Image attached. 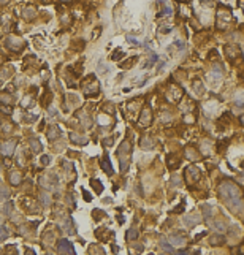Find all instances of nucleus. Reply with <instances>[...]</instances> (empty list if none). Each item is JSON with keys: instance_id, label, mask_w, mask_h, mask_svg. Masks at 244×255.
Instances as JSON below:
<instances>
[{"instance_id": "nucleus-1", "label": "nucleus", "mask_w": 244, "mask_h": 255, "mask_svg": "<svg viewBox=\"0 0 244 255\" xmlns=\"http://www.w3.org/2000/svg\"><path fill=\"white\" fill-rule=\"evenodd\" d=\"M219 195L224 200V203L232 209V211H238L239 217H241V209H242V200H241V192L238 187L233 185V182H222L219 187Z\"/></svg>"}, {"instance_id": "nucleus-2", "label": "nucleus", "mask_w": 244, "mask_h": 255, "mask_svg": "<svg viewBox=\"0 0 244 255\" xmlns=\"http://www.w3.org/2000/svg\"><path fill=\"white\" fill-rule=\"evenodd\" d=\"M116 154H117V158L120 160V171H127L129 162H130V155H132V143L127 141V140L122 141Z\"/></svg>"}, {"instance_id": "nucleus-3", "label": "nucleus", "mask_w": 244, "mask_h": 255, "mask_svg": "<svg viewBox=\"0 0 244 255\" xmlns=\"http://www.w3.org/2000/svg\"><path fill=\"white\" fill-rule=\"evenodd\" d=\"M200 176H201V173H200V170H198L195 165L187 166L185 171H184V179H185L187 184H194V182H197V181L200 179Z\"/></svg>"}, {"instance_id": "nucleus-4", "label": "nucleus", "mask_w": 244, "mask_h": 255, "mask_svg": "<svg viewBox=\"0 0 244 255\" xmlns=\"http://www.w3.org/2000/svg\"><path fill=\"white\" fill-rule=\"evenodd\" d=\"M151 122H152V113H151V108H149V106H144L143 111H141V116H140L138 124H140L141 127L146 128V127L151 125Z\"/></svg>"}, {"instance_id": "nucleus-5", "label": "nucleus", "mask_w": 244, "mask_h": 255, "mask_svg": "<svg viewBox=\"0 0 244 255\" xmlns=\"http://www.w3.org/2000/svg\"><path fill=\"white\" fill-rule=\"evenodd\" d=\"M232 22V15H230V11L228 10H219V27L225 29L228 27V24Z\"/></svg>"}, {"instance_id": "nucleus-6", "label": "nucleus", "mask_w": 244, "mask_h": 255, "mask_svg": "<svg viewBox=\"0 0 244 255\" xmlns=\"http://www.w3.org/2000/svg\"><path fill=\"white\" fill-rule=\"evenodd\" d=\"M57 250L60 253H75V249L72 246L70 241H67V239H60L59 243H57Z\"/></svg>"}, {"instance_id": "nucleus-7", "label": "nucleus", "mask_w": 244, "mask_h": 255, "mask_svg": "<svg viewBox=\"0 0 244 255\" xmlns=\"http://www.w3.org/2000/svg\"><path fill=\"white\" fill-rule=\"evenodd\" d=\"M7 48L8 49H11V51H15V52H18V48H22L24 46V43H22V40H19V38H15V37H10V38H7Z\"/></svg>"}, {"instance_id": "nucleus-8", "label": "nucleus", "mask_w": 244, "mask_h": 255, "mask_svg": "<svg viewBox=\"0 0 244 255\" xmlns=\"http://www.w3.org/2000/svg\"><path fill=\"white\" fill-rule=\"evenodd\" d=\"M102 168H103V171L108 174V176H113V174H114V170H113V166H111V162H110V157H108V154H105V155L102 157Z\"/></svg>"}, {"instance_id": "nucleus-9", "label": "nucleus", "mask_w": 244, "mask_h": 255, "mask_svg": "<svg viewBox=\"0 0 244 255\" xmlns=\"http://www.w3.org/2000/svg\"><path fill=\"white\" fill-rule=\"evenodd\" d=\"M16 140H11V141H7L2 144V154L3 155H11L13 152H15V147H16Z\"/></svg>"}, {"instance_id": "nucleus-10", "label": "nucleus", "mask_w": 244, "mask_h": 255, "mask_svg": "<svg viewBox=\"0 0 244 255\" xmlns=\"http://www.w3.org/2000/svg\"><path fill=\"white\" fill-rule=\"evenodd\" d=\"M29 146H30V151H32L33 154H38V152L43 151L41 143H40L37 138H30V140H29Z\"/></svg>"}, {"instance_id": "nucleus-11", "label": "nucleus", "mask_w": 244, "mask_h": 255, "mask_svg": "<svg viewBox=\"0 0 244 255\" xmlns=\"http://www.w3.org/2000/svg\"><path fill=\"white\" fill-rule=\"evenodd\" d=\"M167 162H168V168H170V170H176V168L179 166V163H181V158L176 157V155H173V154H170V155L167 157Z\"/></svg>"}, {"instance_id": "nucleus-12", "label": "nucleus", "mask_w": 244, "mask_h": 255, "mask_svg": "<svg viewBox=\"0 0 244 255\" xmlns=\"http://www.w3.org/2000/svg\"><path fill=\"white\" fill-rule=\"evenodd\" d=\"M10 182L13 185H19L22 182V173L21 171H13L10 173Z\"/></svg>"}, {"instance_id": "nucleus-13", "label": "nucleus", "mask_w": 244, "mask_h": 255, "mask_svg": "<svg viewBox=\"0 0 244 255\" xmlns=\"http://www.w3.org/2000/svg\"><path fill=\"white\" fill-rule=\"evenodd\" d=\"M201 219H200V216L198 214H195V212H192L190 216H185L184 217V223L185 225H189V227H192V225H195V223H198Z\"/></svg>"}, {"instance_id": "nucleus-14", "label": "nucleus", "mask_w": 244, "mask_h": 255, "mask_svg": "<svg viewBox=\"0 0 244 255\" xmlns=\"http://www.w3.org/2000/svg\"><path fill=\"white\" fill-rule=\"evenodd\" d=\"M70 141H72L73 144H79V146H84V144H87V140H86L84 136H79V135H76V133H70Z\"/></svg>"}, {"instance_id": "nucleus-15", "label": "nucleus", "mask_w": 244, "mask_h": 255, "mask_svg": "<svg viewBox=\"0 0 244 255\" xmlns=\"http://www.w3.org/2000/svg\"><path fill=\"white\" fill-rule=\"evenodd\" d=\"M185 157L189 160H198L201 155L198 154V151L195 149V147H187V149H185Z\"/></svg>"}, {"instance_id": "nucleus-16", "label": "nucleus", "mask_w": 244, "mask_h": 255, "mask_svg": "<svg viewBox=\"0 0 244 255\" xmlns=\"http://www.w3.org/2000/svg\"><path fill=\"white\" fill-rule=\"evenodd\" d=\"M59 136H60L59 127H57V125H51V128H49V132H48V138H49V140H56V138H59Z\"/></svg>"}, {"instance_id": "nucleus-17", "label": "nucleus", "mask_w": 244, "mask_h": 255, "mask_svg": "<svg viewBox=\"0 0 244 255\" xmlns=\"http://www.w3.org/2000/svg\"><path fill=\"white\" fill-rule=\"evenodd\" d=\"M224 236H220V235H214V236H211L209 238V244L211 246H222L224 244Z\"/></svg>"}, {"instance_id": "nucleus-18", "label": "nucleus", "mask_w": 244, "mask_h": 255, "mask_svg": "<svg viewBox=\"0 0 244 255\" xmlns=\"http://www.w3.org/2000/svg\"><path fill=\"white\" fill-rule=\"evenodd\" d=\"M65 231L68 233V235H75V233H76L75 225H73V219H72V217H68V219L65 220Z\"/></svg>"}, {"instance_id": "nucleus-19", "label": "nucleus", "mask_w": 244, "mask_h": 255, "mask_svg": "<svg viewBox=\"0 0 244 255\" xmlns=\"http://www.w3.org/2000/svg\"><path fill=\"white\" fill-rule=\"evenodd\" d=\"M90 185H92V189L95 190L97 195H100L103 192V185H102V182L98 179H90Z\"/></svg>"}, {"instance_id": "nucleus-20", "label": "nucleus", "mask_w": 244, "mask_h": 255, "mask_svg": "<svg viewBox=\"0 0 244 255\" xmlns=\"http://www.w3.org/2000/svg\"><path fill=\"white\" fill-rule=\"evenodd\" d=\"M170 13H171V8L167 6V5H163V6H160V10H159V13L155 15V18L160 19V18H163V16H168Z\"/></svg>"}, {"instance_id": "nucleus-21", "label": "nucleus", "mask_w": 244, "mask_h": 255, "mask_svg": "<svg viewBox=\"0 0 244 255\" xmlns=\"http://www.w3.org/2000/svg\"><path fill=\"white\" fill-rule=\"evenodd\" d=\"M40 200H41V203L45 206H49L51 205V197H49V193L46 190H41V193H40Z\"/></svg>"}, {"instance_id": "nucleus-22", "label": "nucleus", "mask_w": 244, "mask_h": 255, "mask_svg": "<svg viewBox=\"0 0 244 255\" xmlns=\"http://www.w3.org/2000/svg\"><path fill=\"white\" fill-rule=\"evenodd\" d=\"M141 147H143V149H152V147H154V141L151 140V138H143L141 140Z\"/></svg>"}, {"instance_id": "nucleus-23", "label": "nucleus", "mask_w": 244, "mask_h": 255, "mask_svg": "<svg viewBox=\"0 0 244 255\" xmlns=\"http://www.w3.org/2000/svg\"><path fill=\"white\" fill-rule=\"evenodd\" d=\"M11 211H13V203H11V201H7L5 206H3V209H2L3 216H5V217H8L10 214H11Z\"/></svg>"}, {"instance_id": "nucleus-24", "label": "nucleus", "mask_w": 244, "mask_h": 255, "mask_svg": "<svg viewBox=\"0 0 244 255\" xmlns=\"http://www.w3.org/2000/svg\"><path fill=\"white\" fill-rule=\"evenodd\" d=\"M137 60H138V57H132V59L122 62V63H119V65H120V68H130V67H133V62H137Z\"/></svg>"}, {"instance_id": "nucleus-25", "label": "nucleus", "mask_w": 244, "mask_h": 255, "mask_svg": "<svg viewBox=\"0 0 244 255\" xmlns=\"http://www.w3.org/2000/svg\"><path fill=\"white\" fill-rule=\"evenodd\" d=\"M160 246H162V249H163L165 252H176V250H174V247H173L171 244H168L167 241H163V239L160 241Z\"/></svg>"}, {"instance_id": "nucleus-26", "label": "nucleus", "mask_w": 244, "mask_h": 255, "mask_svg": "<svg viewBox=\"0 0 244 255\" xmlns=\"http://www.w3.org/2000/svg\"><path fill=\"white\" fill-rule=\"evenodd\" d=\"M124 56H125V54H124V51H120V49H116V51L113 52V54H111V59L117 62L119 59H122V57H124Z\"/></svg>"}, {"instance_id": "nucleus-27", "label": "nucleus", "mask_w": 244, "mask_h": 255, "mask_svg": "<svg viewBox=\"0 0 244 255\" xmlns=\"http://www.w3.org/2000/svg\"><path fill=\"white\" fill-rule=\"evenodd\" d=\"M24 13H25V15H24L25 19H33V18H35V10H33V8H25Z\"/></svg>"}, {"instance_id": "nucleus-28", "label": "nucleus", "mask_w": 244, "mask_h": 255, "mask_svg": "<svg viewBox=\"0 0 244 255\" xmlns=\"http://www.w3.org/2000/svg\"><path fill=\"white\" fill-rule=\"evenodd\" d=\"M103 216H105V212L100 211V209H94V211H92V217H94V220H100Z\"/></svg>"}, {"instance_id": "nucleus-29", "label": "nucleus", "mask_w": 244, "mask_h": 255, "mask_svg": "<svg viewBox=\"0 0 244 255\" xmlns=\"http://www.w3.org/2000/svg\"><path fill=\"white\" fill-rule=\"evenodd\" d=\"M170 239H171V244H174V246H179V244H182V243H184V239H182V238H179V236H176V235H171V236H170Z\"/></svg>"}, {"instance_id": "nucleus-30", "label": "nucleus", "mask_w": 244, "mask_h": 255, "mask_svg": "<svg viewBox=\"0 0 244 255\" xmlns=\"http://www.w3.org/2000/svg\"><path fill=\"white\" fill-rule=\"evenodd\" d=\"M138 238V230L137 228H132V230L127 233V239H137Z\"/></svg>"}, {"instance_id": "nucleus-31", "label": "nucleus", "mask_w": 244, "mask_h": 255, "mask_svg": "<svg viewBox=\"0 0 244 255\" xmlns=\"http://www.w3.org/2000/svg\"><path fill=\"white\" fill-rule=\"evenodd\" d=\"M8 197H10V190L8 189H0V201H3Z\"/></svg>"}, {"instance_id": "nucleus-32", "label": "nucleus", "mask_w": 244, "mask_h": 255, "mask_svg": "<svg viewBox=\"0 0 244 255\" xmlns=\"http://www.w3.org/2000/svg\"><path fill=\"white\" fill-rule=\"evenodd\" d=\"M40 162H41V165H43V166H48V165H49V162H51V157H49V155H41V158H40Z\"/></svg>"}, {"instance_id": "nucleus-33", "label": "nucleus", "mask_w": 244, "mask_h": 255, "mask_svg": "<svg viewBox=\"0 0 244 255\" xmlns=\"http://www.w3.org/2000/svg\"><path fill=\"white\" fill-rule=\"evenodd\" d=\"M8 238V231L5 230V227H0V241H5Z\"/></svg>"}, {"instance_id": "nucleus-34", "label": "nucleus", "mask_w": 244, "mask_h": 255, "mask_svg": "<svg viewBox=\"0 0 244 255\" xmlns=\"http://www.w3.org/2000/svg\"><path fill=\"white\" fill-rule=\"evenodd\" d=\"M0 111H2V113H5L7 116H10L11 113H13V108H11V106H0Z\"/></svg>"}, {"instance_id": "nucleus-35", "label": "nucleus", "mask_w": 244, "mask_h": 255, "mask_svg": "<svg viewBox=\"0 0 244 255\" xmlns=\"http://www.w3.org/2000/svg\"><path fill=\"white\" fill-rule=\"evenodd\" d=\"M184 208H185V201L182 200V201H181V205H179L178 208H176V209H173V212H174V214H178V212H182V211H184Z\"/></svg>"}, {"instance_id": "nucleus-36", "label": "nucleus", "mask_w": 244, "mask_h": 255, "mask_svg": "<svg viewBox=\"0 0 244 255\" xmlns=\"http://www.w3.org/2000/svg\"><path fill=\"white\" fill-rule=\"evenodd\" d=\"M0 100H2V103H10L13 98H11V95H8V93H3V95H0Z\"/></svg>"}, {"instance_id": "nucleus-37", "label": "nucleus", "mask_w": 244, "mask_h": 255, "mask_svg": "<svg viewBox=\"0 0 244 255\" xmlns=\"http://www.w3.org/2000/svg\"><path fill=\"white\" fill-rule=\"evenodd\" d=\"M103 110H105V111H108V113H110V114H114V106H113L111 103H108V105H105V106H103Z\"/></svg>"}, {"instance_id": "nucleus-38", "label": "nucleus", "mask_w": 244, "mask_h": 255, "mask_svg": "<svg viewBox=\"0 0 244 255\" xmlns=\"http://www.w3.org/2000/svg\"><path fill=\"white\" fill-rule=\"evenodd\" d=\"M67 203H70V206H72V208H76V205H75V200H73L72 193L67 195Z\"/></svg>"}, {"instance_id": "nucleus-39", "label": "nucleus", "mask_w": 244, "mask_h": 255, "mask_svg": "<svg viewBox=\"0 0 244 255\" xmlns=\"http://www.w3.org/2000/svg\"><path fill=\"white\" fill-rule=\"evenodd\" d=\"M127 41H129L130 45H135V46H138V45H140V43L137 41V40H135L133 37H130V35H127Z\"/></svg>"}, {"instance_id": "nucleus-40", "label": "nucleus", "mask_w": 244, "mask_h": 255, "mask_svg": "<svg viewBox=\"0 0 244 255\" xmlns=\"http://www.w3.org/2000/svg\"><path fill=\"white\" fill-rule=\"evenodd\" d=\"M81 192H83V195H84V200H86V201H90V195L87 193V190H84V189H81Z\"/></svg>"}, {"instance_id": "nucleus-41", "label": "nucleus", "mask_w": 244, "mask_h": 255, "mask_svg": "<svg viewBox=\"0 0 244 255\" xmlns=\"http://www.w3.org/2000/svg\"><path fill=\"white\" fill-rule=\"evenodd\" d=\"M94 250H95V252H100V253H103V249H102V247H97V246H92V247H90V252H94Z\"/></svg>"}, {"instance_id": "nucleus-42", "label": "nucleus", "mask_w": 244, "mask_h": 255, "mask_svg": "<svg viewBox=\"0 0 244 255\" xmlns=\"http://www.w3.org/2000/svg\"><path fill=\"white\" fill-rule=\"evenodd\" d=\"M111 144H113V136H110V138L105 140V146H111Z\"/></svg>"}, {"instance_id": "nucleus-43", "label": "nucleus", "mask_w": 244, "mask_h": 255, "mask_svg": "<svg viewBox=\"0 0 244 255\" xmlns=\"http://www.w3.org/2000/svg\"><path fill=\"white\" fill-rule=\"evenodd\" d=\"M170 30H171V27H163V29H159V32H160V33H168Z\"/></svg>"}, {"instance_id": "nucleus-44", "label": "nucleus", "mask_w": 244, "mask_h": 255, "mask_svg": "<svg viewBox=\"0 0 244 255\" xmlns=\"http://www.w3.org/2000/svg\"><path fill=\"white\" fill-rule=\"evenodd\" d=\"M100 30H102V29H100V27H98V29H97V30H95V32H94V33H92V37H94V38H97V37H98V35H100Z\"/></svg>"}, {"instance_id": "nucleus-45", "label": "nucleus", "mask_w": 244, "mask_h": 255, "mask_svg": "<svg viewBox=\"0 0 244 255\" xmlns=\"http://www.w3.org/2000/svg\"><path fill=\"white\" fill-rule=\"evenodd\" d=\"M43 127H45V120H41V124H40L38 128H40V130H43Z\"/></svg>"}]
</instances>
